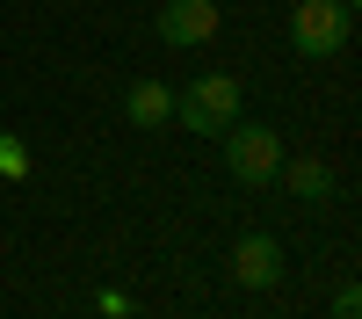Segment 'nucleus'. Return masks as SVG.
<instances>
[{
    "instance_id": "1",
    "label": "nucleus",
    "mask_w": 362,
    "mask_h": 319,
    "mask_svg": "<svg viewBox=\"0 0 362 319\" xmlns=\"http://www.w3.org/2000/svg\"><path fill=\"white\" fill-rule=\"evenodd\" d=\"M225 174L232 182H247V189H268L283 174V131H268V124H225Z\"/></svg>"
},
{
    "instance_id": "2",
    "label": "nucleus",
    "mask_w": 362,
    "mask_h": 319,
    "mask_svg": "<svg viewBox=\"0 0 362 319\" xmlns=\"http://www.w3.org/2000/svg\"><path fill=\"white\" fill-rule=\"evenodd\" d=\"M174 124L181 131H225V124H239V80L232 73H196L174 95Z\"/></svg>"
},
{
    "instance_id": "3",
    "label": "nucleus",
    "mask_w": 362,
    "mask_h": 319,
    "mask_svg": "<svg viewBox=\"0 0 362 319\" xmlns=\"http://www.w3.org/2000/svg\"><path fill=\"white\" fill-rule=\"evenodd\" d=\"M348 22H355L348 0H297V8H290V44H297V58H334V51L348 44Z\"/></svg>"
},
{
    "instance_id": "4",
    "label": "nucleus",
    "mask_w": 362,
    "mask_h": 319,
    "mask_svg": "<svg viewBox=\"0 0 362 319\" xmlns=\"http://www.w3.org/2000/svg\"><path fill=\"white\" fill-rule=\"evenodd\" d=\"M232 276H239V290H276L283 283V247L268 240V232H247V240L232 247Z\"/></svg>"
},
{
    "instance_id": "5",
    "label": "nucleus",
    "mask_w": 362,
    "mask_h": 319,
    "mask_svg": "<svg viewBox=\"0 0 362 319\" xmlns=\"http://www.w3.org/2000/svg\"><path fill=\"white\" fill-rule=\"evenodd\" d=\"M160 37L181 44V51L210 44V37H218V0H167V8H160Z\"/></svg>"
},
{
    "instance_id": "6",
    "label": "nucleus",
    "mask_w": 362,
    "mask_h": 319,
    "mask_svg": "<svg viewBox=\"0 0 362 319\" xmlns=\"http://www.w3.org/2000/svg\"><path fill=\"white\" fill-rule=\"evenodd\" d=\"M124 116H131V124H138V131H160V124H167V116H174V95H167V87H160V80H138V87H131V95H124Z\"/></svg>"
},
{
    "instance_id": "7",
    "label": "nucleus",
    "mask_w": 362,
    "mask_h": 319,
    "mask_svg": "<svg viewBox=\"0 0 362 319\" xmlns=\"http://www.w3.org/2000/svg\"><path fill=\"white\" fill-rule=\"evenodd\" d=\"M276 182H290V196L319 203L326 189H334V174H326V160H283V174H276Z\"/></svg>"
},
{
    "instance_id": "8",
    "label": "nucleus",
    "mask_w": 362,
    "mask_h": 319,
    "mask_svg": "<svg viewBox=\"0 0 362 319\" xmlns=\"http://www.w3.org/2000/svg\"><path fill=\"white\" fill-rule=\"evenodd\" d=\"M334 319H362V290L341 283V298H334Z\"/></svg>"
},
{
    "instance_id": "9",
    "label": "nucleus",
    "mask_w": 362,
    "mask_h": 319,
    "mask_svg": "<svg viewBox=\"0 0 362 319\" xmlns=\"http://www.w3.org/2000/svg\"><path fill=\"white\" fill-rule=\"evenodd\" d=\"M22 167H29V160H22V145H15V138H0V174H22Z\"/></svg>"
}]
</instances>
